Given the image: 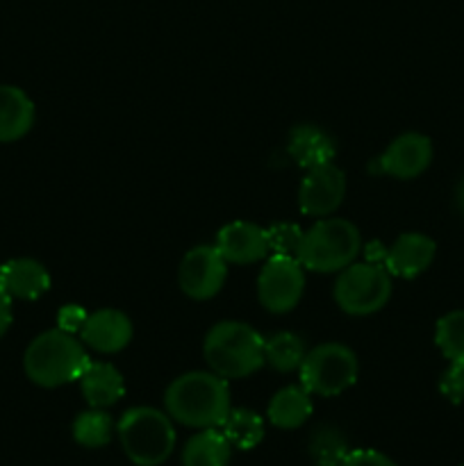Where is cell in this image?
Instances as JSON below:
<instances>
[{
	"mask_svg": "<svg viewBox=\"0 0 464 466\" xmlns=\"http://www.w3.org/2000/svg\"><path fill=\"white\" fill-rule=\"evenodd\" d=\"M217 250L227 264H255L268 258V237L264 228L248 221H232L217 235Z\"/></svg>",
	"mask_w": 464,
	"mask_h": 466,
	"instance_id": "cell-14",
	"label": "cell"
},
{
	"mask_svg": "<svg viewBox=\"0 0 464 466\" xmlns=\"http://www.w3.org/2000/svg\"><path fill=\"white\" fill-rule=\"evenodd\" d=\"M305 353L308 349H305L303 337H298L296 332L282 330L264 339V364L280 373L298 371Z\"/></svg>",
	"mask_w": 464,
	"mask_h": 466,
	"instance_id": "cell-22",
	"label": "cell"
},
{
	"mask_svg": "<svg viewBox=\"0 0 464 466\" xmlns=\"http://www.w3.org/2000/svg\"><path fill=\"white\" fill-rule=\"evenodd\" d=\"M164 408L173 421L187 428H221L232 410L230 387L214 371L182 373L166 387Z\"/></svg>",
	"mask_w": 464,
	"mask_h": 466,
	"instance_id": "cell-1",
	"label": "cell"
},
{
	"mask_svg": "<svg viewBox=\"0 0 464 466\" xmlns=\"http://www.w3.org/2000/svg\"><path fill=\"white\" fill-rule=\"evenodd\" d=\"M362 253L367 262L373 264H382L385 267V258H387V246L380 244V241H371L368 246H362Z\"/></svg>",
	"mask_w": 464,
	"mask_h": 466,
	"instance_id": "cell-31",
	"label": "cell"
},
{
	"mask_svg": "<svg viewBox=\"0 0 464 466\" xmlns=\"http://www.w3.org/2000/svg\"><path fill=\"white\" fill-rule=\"evenodd\" d=\"M12 319H14L12 299H9V294L3 289V285H0V337L9 330V326H12Z\"/></svg>",
	"mask_w": 464,
	"mask_h": 466,
	"instance_id": "cell-30",
	"label": "cell"
},
{
	"mask_svg": "<svg viewBox=\"0 0 464 466\" xmlns=\"http://www.w3.org/2000/svg\"><path fill=\"white\" fill-rule=\"evenodd\" d=\"M308 453L314 466H339L350 453V446L339 428L318 426L309 437Z\"/></svg>",
	"mask_w": 464,
	"mask_h": 466,
	"instance_id": "cell-24",
	"label": "cell"
},
{
	"mask_svg": "<svg viewBox=\"0 0 464 466\" xmlns=\"http://www.w3.org/2000/svg\"><path fill=\"white\" fill-rule=\"evenodd\" d=\"M455 205H458V212L464 217V177L459 180L458 189H455Z\"/></svg>",
	"mask_w": 464,
	"mask_h": 466,
	"instance_id": "cell-32",
	"label": "cell"
},
{
	"mask_svg": "<svg viewBox=\"0 0 464 466\" xmlns=\"http://www.w3.org/2000/svg\"><path fill=\"white\" fill-rule=\"evenodd\" d=\"M132 335H135V330H132L130 317L114 308L89 312L80 330L82 344L96 353L105 355L121 353L132 341Z\"/></svg>",
	"mask_w": 464,
	"mask_h": 466,
	"instance_id": "cell-12",
	"label": "cell"
},
{
	"mask_svg": "<svg viewBox=\"0 0 464 466\" xmlns=\"http://www.w3.org/2000/svg\"><path fill=\"white\" fill-rule=\"evenodd\" d=\"M305 294V268L296 258L271 255L257 278V299L271 314H287Z\"/></svg>",
	"mask_w": 464,
	"mask_h": 466,
	"instance_id": "cell-8",
	"label": "cell"
},
{
	"mask_svg": "<svg viewBox=\"0 0 464 466\" xmlns=\"http://www.w3.org/2000/svg\"><path fill=\"white\" fill-rule=\"evenodd\" d=\"M298 373L300 385L309 394L332 399V396L344 394L358 382L359 360L346 344L326 341L305 353Z\"/></svg>",
	"mask_w": 464,
	"mask_h": 466,
	"instance_id": "cell-6",
	"label": "cell"
},
{
	"mask_svg": "<svg viewBox=\"0 0 464 466\" xmlns=\"http://www.w3.org/2000/svg\"><path fill=\"white\" fill-rule=\"evenodd\" d=\"M89 362L91 358L86 355L82 339H77L71 332L59 330V328L35 337L23 355L25 376L35 385L45 387V390L77 382Z\"/></svg>",
	"mask_w": 464,
	"mask_h": 466,
	"instance_id": "cell-2",
	"label": "cell"
},
{
	"mask_svg": "<svg viewBox=\"0 0 464 466\" xmlns=\"http://www.w3.org/2000/svg\"><path fill=\"white\" fill-rule=\"evenodd\" d=\"M203 355L217 376L239 380L264 367V337L248 323L221 321L209 328Z\"/></svg>",
	"mask_w": 464,
	"mask_h": 466,
	"instance_id": "cell-3",
	"label": "cell"
},
{
	"mask_svg": "<svg viewBox=\"0 0 464 466\" xmlns=\"http://www.w3.org/2000/svg\"><path fill=\"white\" fill-rule=\"evenodd\" d=\"M227 278V262L217 246L200 244L187 250L177 267V285L191 300H209L223 289Z\"/></svg>",
	"mask_w": 464,
	"mask_h": 466,
	"instance_id": "cell-9",
	"label": "cell"
},
{
	"mask_svg": "<svg viewBox=\"0 0 464 466\" xmlns=\"http://www.w3.org/2000/svg\"><path fill=\"white\" fill-rule=\"evenodd\" d=\"M437 244L423 232H403L396 237L394 244L387 248L385 268L391 278L412 280L426 273L435 262Z\"/></svg>",
	"mask_w": 464,
	"mask_h": 466,
	"instance_id": "cell-13",
	"label": "cell"
},
{
	"mask_svg": "<svg viewBox=\"0 0 464 466\" xmlns=\"http://www.w3.org/2000/svg\"><path fill=\"white\" fill-rule=\"evenodd\" d=\"M439 391L453 405L464 403V364H453L441 373Z\"/></svg>",
	"mask_w": 464,
	"mask_h": 466,
	"instance_id": "cell-27",
	"label": "cell"
},
{
	"mask_svg": "<svg viewBox=\"0 0 464 466\" xmlns=\"http://www.w3.org/2000/svg\"><path fill=\"white\" fill-rule=\"evenodd\" d=\"M346 196V176L335 162L308 168L298 187L300 212L314 218H326L341 208Z\"/></svg>",
	"mask_w": 464,
	"mask_h": 466,
	"instance_id": "cell-11",
	"label": "cell"
},
{
	"mask_svg": "<svg viewBox=\"0 0 464 466\" xmlns=\"http://www.w3.org/2000/svg\"><path fill=\"white\" fill-rule=\"evenodd\" d=\"M221 432L230 441L232 449L253 451L262 444L267 426H264V419L253 410L232 408L227 412L226 421L221 423Z\"/></svg>",
	"mask_w": 464,
	"mask_h": 466,
	"instance_id": "cell-21",
	"label": "cell"
},
{
	"mask_svg": "<svg viewBox=\"0 0 464 466\" xmlns=\"http://www.w3.org/2000/svg\"><path fill=\"white\" fill-rule=\"evenodd\" d=\"M362 235L358 226L346 218L326 217L314 223L303 235L298 250V262L305 271L339 273L362 253Z\"/></svg>",
	"mask_w": 464,
	"mask_h": 466,
	"instance_id": "cell-5",
	"label": "cell"
},
{
	"mask_svg": "<svg viewBox=\"0 0 464 466\" xmlns=\"http://www.w3.org/2000/svg\"><path fill=\"white\" fill-rule=\"evenodd\" d=\"M232 458V446L221 428L198 431L182 449V466H227Z\"/></svg>",
	"mask_w": 464,
	"mask_h": 466,
	"instance_id": "cell-20",
	"label": "cell"
},
{
	"mask_svg": "<svg viewBox=\"0 0 464 466\" xmlns=\"http://www.w3.org/2000/svg\"><path fill=\"white\" fill-rule=\"evenodd\" d=\"M303 235L296 223H273L271 228H267L268 237V253L271 255H282V258H296L298 259L300 244H303Z\"/></svg>",
	"mask_w": 464,
	"mask_h": 466,
	"instance_id": "cell-26",
	"label": "cell"
},
{
	"mask_svg": "<svg viewBox=\"0 0 464 466\" xmlns=\"http://www.w3.org/2000/svg\"><path fill=\"white\" fill-rule=\"evenodd\" d=\"M86 317H89V312H86L82 305H76V303L64 305V308L57 312V328L64 332H71V335H80Z\"/></svg>",
	"mask_w": 464,
	"mask_h": 466,
	"instance_id": "cell-29",
	"label": "cell"
},
{
	"mask_svg": "<svg viewBox=\"0 0 464 466\" xmlns=\"http://www.w3.org/2000/svg\"><path fill=\"white\" fill-rule=\"evenodd\" d=\"M116 437L126 458L136 466H159L176 451L173 419L150 405L126 410L116 423Z\"/></svg>",
	"mask_w": 464,
	"mask_h": 466,
	"instance_id": "cell-4",
	"label": "cell"
},
{
	"mask_svg": "<svg viewBox=\"0 0 464 466\" xmlns=\"http://www.w3.org/2000/svg\"><path fill=\"white\" fill-rule=\"evenodd\" d=\"M77 382L91 408L105 410L126 396V380L121 371L109 362H89Z\"/></svg>",
	"mask_w": 464,
	"mask_h": 466,
	"instance_id": "cell-18",
	"label": "cell"
},
{
	"mask_svg": "<svg viewBox=\"0 0 464 466\" xmlns=\"http://www.w3.org/2000/svg\"><path fill=\"white\" fill-rule=\"evenodd\" d=\"M435 344L449 362L464 364V309L444 314L437 321Z\"/></svg>",
	"mask_w": 464,
	"mask_h": 466,
	"instance_id": "cell-25",
	"label": "cell"
},
{
	"mask_svg": "<svg viewBox=\"0 0 464 466\" xmlns=\"http://www.w3.org/2000/svg\"><path fill=\"white\" fill-rule=\"evenodd\" d=\"M432 141L421 132H405L398 135L380 157L371 162V173L376 176H389L396 180H414L428 171L432 164Z\"/></svg>",
	"mask_w": 464,
	"mask_h": 466,
	"instance_id": "cell-10",
	"label": "cell"
},
{
	"mask_svg": "<svg viewBox=\"0 0 464 466\" xmlns=\"http://www.w3.org/2000/svg\"><path fill=\"white\" fill-rule=\"evenodd\" d=\"M71 431L73 440L82 449H103V446L112 441L114 432H116V423H114V419L105 410L91 408L77 414Z\"/></svg>",
	"mask_w": 464,
	"mask_h": 466,
	"instance_id": "cell-23",
	"label": "cell"
},
{
	"mask_svg": "<svg viewBox=\"0 0 464 466\" xmlns=\"http://www.w3.org/2000/svg\"><path fill=\"white\" fill-rule=\"evenodd\" d=\"M335 303L341 312L350 317H368L389 303L391 276L382 264L353 262L339 271L335 282Z\"/></svg>",
	"mask_w": 464,
	"mask_h": 466,
	"instance_id": "cell-7",
	"label": "cell"
},
{
	"mask_svg": "<svg viewBox=\"0 0 464 466\" xmlns=\"http://www.w3.org/2000/svg\"><path fill=\"white\" fill-rule=\"evenodd\" d=\"M339 466H398L389 455L373 449H350Z\"/></svg>",
	"mask_w": 464,
	"mask_h": 466,
	"instance_id": "cell-28",
	"label": "cell"
},
{
	"mask_svg": "<svg viewBox=\"0 0 464 466\" xmlns=\"http://www.w3.org/2000/svg\"><path fill=\"white\" fill-rule=\"evenodd\" d=\"M312 412V394L303 385L282 387L280 391L273 394L267 408L268 423L280 431H296V428L305 426Z\"/></svg>",
	"mask_w": 464,
	"mask_h": 466,
	"instance_id": "cell-19",
	"label": "cell"
},
{
	"mask_svg": "<svg viewBox=\"0 0 464 466\" xmlns=\"http://www.w3.org/2000/svg\"><path fill=\"white\" fill-rule=\"evenodd\" d=\"M287 153L298 164L300 168H314L335 159L337 144L332 135L314 123H300L291 127L289 139H287Z\"/></svg>",
	"mask_w": 464,
	"mask_h": 466,
	"instance_id": "cell-16",
	"label": "cell"
},
{
	"mask_svg": "<svg viewBox=\"0 0 464 466\" xmlns=\"http://www.w3.org/2000/svg\"><path fill=\"white\" fill-rule=\"evenodd\" d=\"M0 285L12 300H39L50 289V273L36 259L16 258L0 267Z\"/></svg>",
	"mask_w": 464,
	"mask_h": 466,
	"instance_id": "cell-15",
	"label": "cell"
},
{
	"mask_svg": "<svg viewBox=\"0 0 464 466\" xmlns=\"http://www.w3.org/2000/svg\"><path fill=\"white\" fill-rule=\"evenodd\" d=\"M35 103L23 89L0 85V144L18 141L35 126Z\"/></svg>",
	"mask_w": 464,
	"mask_h": 466,
	"instance_id": "cell-17",
	"label": "cell"
}]
</instances>
